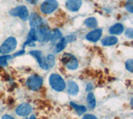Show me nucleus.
I'll list each match as a JSON object with an SVG mask.
<instances>
[{
  "label": "nucleus",
  "instance_id": "c85d7f7f",
  "mask_svg": "<svg viewBox=\"0 0 133 119\" xmlns=\"http://www.w3.org/2000/svg\"><path fill=\"white\" fill-rule=\"evenodd\" d=\"M93 88L92 87V84H91V83H88L87 85V88H86V91L87 92H91V89Z\"/></svg>",
  "mask_w": 133,
  "mask_h": 119
},
{
  "label": "nucleus",
  "instance_id": "6ab92c4d",
  "mask_svg": "<svg viewBox=\"0 0 133 119\" xmlns=\"http://www.w3.org/2000/svg\"><path fill=\"white\" fill-rule=\"evenodd\" d=\"M87 104H88L89 108L90 109H93L95 107H96L97 102H96V98H95L94 94L91 92H89V93L87 94Z\"/></svg>",
  "mask_w": 133,
  "mask_h": 119
},
{
  "label": "nucleus",
  "instance_id": "2eb2a0df",
  "mask_svg": "<svg viewBox=\"0 0 133 119\" xmlns=\"http://www.w3.org/2000/svg\"><path fill=\"white\" fill-rule=\"evenodd\" d=\"M124 31V26L122 23H116L109 28V32L111 35L122 34Z\"/></svg>",
  "mask_w": 133,
  "mask_h": 119
},
{
  "label": "nucleus",
  "instance_id": "c756f323",
  "mask_svg": "<svg viewBox=\"0 0 133 119\" xmlns=\"http://www.w3.org/2000/svg\"><path fill=\"white\" fill-rule=\"evenodd\" d=\"M27 2L30 3V4L34 5V4H37V2H38V0H27Z\"/></svg>",
  "mask_w": 133,
  "mask_h": 119
},
{
  "label": "nucleus",
  "instance_id": "2f4dec72",
  "mask_svg": "<svg viewBox=\"0 0 133 119\" xmlns=\"http://www.w3.org/2000/svg\"><path fill=\"white\" fill-rule=\"evenodd\" d=\"M2 119H14V118L11 117L10 115H3L2 117Z\"/></svg>",
  "mask_w": 133,
  "mask_h": 119
},
{
  "label": "nucleus",
  "instance_id": "0eeeda50",
  "mask_svg": "<svg viewBox=\"0 0 133 119\" xmlns=\"http://www.w3.org/2000/svg\"><path fill=\"white\" fill-rule=\"evenodd\" d=\"M10 14L12 16H14V17H18L23 21H26L28 19L29 17V14H28V10L27 9L26 6L24 5H21L16 7L15 9H12L10 11Z\"/></svg>",
  "mask_w": 133,
  "mask_h": 119
},
{
  "label": "nucleus",
  "instance_id": "20e7f679",
  "mask_svg": "<svg viewBox=\"0 0 133 119\" xmlns=\"http://www.w3.org/2000/svg\"><path fill=\"white\" fill-rule=\"evenodd\" d=\"M36 34H37V41L38 42H47L50 41L52 35V32L50 31L48 25L42 24L40 27H38L36 29Z\"/></svg>",
  "mask_w": 133,
  "mask_h": 119
},
{
  "label": "nucleus",
  "instance_id": "dca6fc26",
  "mask_svg": "<svg viewBox=\"0 0 133 119\" xmlns=\"http://www.w3.org/2000/svg\"><path fill=\"white\" fill-rule=\"evenodd\" d=\"M79 92L78 85L73 81H69L68 83V92L72 96H76Z\"/></svg>",
  "mask_w": 133,
  "mask_h": 119
},
{
  "label": "nucleus",
  "instance_id": "7c9ffc66",
  "mask_svg": "<svg viewBox=\"0 0 133 119\" xmlns=\"http://www.w3.org/2000/svg\"><path fill=\"white\" fill-rule=\"evenodd\" d=\"M24 52H25L24 50H21V51H19V52H16L15 54L14 55V57H17V56H19V55H23Z\"/></svg>",
  "mask_w": 133,
  "mask_h": 119
},
{
  "label": "nucleus",
  "instance_id": "5701e85b",
  "mask_svg": "<svg viewBox=\"0 0 133 119\" xmlns=\"http://www.w3.org/2000/svg\"><path fill=\"white\" fill-rule=\"evenodd\" d=\"M12 56L6 54V55H3L2 57H0V66L1 67H6L8 65V60L10 59Z\"/></svg>",
  "mask_w": 133,
  "mask_h": 119
},
{
  "label": "nucleus",
  "instance_id": "b1692460",
  "mask_svg": "<svg viewBox=\"0 0 133 119\" xmlns=\"http://www.w3.org/2000/svg\"><path fill=\"white\" fill-rule=\"evenodd\" d=\"M126 9L130 14L133 13V0H127L126 4Z\"/></svg>",
  "mask_w": 133,
  "mask_h": 119
},
{
  "label": "nucleus",
  "instance_id": "4be33fe9",
  "mask_svg": "<svg viewBox=\"0 0 133 119\" xmlns=\"http://www.w3.org/2000/svg\"><path fill=\"white\" fill-rule=\"evenodd\" d=\"M46 63H47V65L49 69L52 68L54 64H55V56L53 54H48V57H46Z\"/></svg>",
  "mask_w": 133,
  "mask_h": 119
},
{
  "label": "nucleus",
  "instance_id": "f03ea898",
  "mask_svg": "<svg viewBox=\"0 0 133 119\" xmlns=\"http://www.w3.org/2000/svg\"><path fill=\"white\" fill-rule=\"evenodd\" d=\"M62 62L65 68L69 69V70H76L78 68V61L77 57L72 53H63L62 56Z\"/></svg>",
  "mask_w": 133,
  "mask_h": 119
},
{
  "label": "nucleus",
  "instance_id": "aec40b11",
  "mask_svg": "<svg viewBox=\"0 0 133 119\" xmlns=\"http://www.w3.org/2000/svg\"><path fill=\"white\" fill-rule=\"evenodd\" d=\"M84 23L87 28H95L97 27V18H95L93 17L87 18L85 20Z\"/></svg>",
  "mask_w": 133,
  "mask_h": 119
},
{
  "label": "nucleus",
  "instance_id": "a211bd4d",
  "mask_svg": "<svg viewBox=\"0 0 133 119\" xmlns=\"http://www.w3.org/2000/svg\"><path fill=\"white\" fill-rule=\"evenodd\" d=\"M70 105L72 106V108L75 111H76L78 115H82V114L85 113L87 112V108L85 106H83V105H78V104L75 103V102H71Z\"/></svg>",
  "mask_w": 133,
  "mask_h": 119
},
{
  "label": "nucleus",
  "instance_id": "423d86ee",
  "mask_svg": "<svg viewBox=\"0 0 133 119\" xmlns=\"http://www.w3.org/2000/svg\"><path fill=\"white\" fill-rule=\"evenodd\" d=\"M58 7V2L57 0H45L42 3L40 10L44 14H50L53 13Z\"/></svg>",
  "mask_w": 133,
  "mask_h": 119
},
{
  "label": "nucleus",
  "instance_id": "4468645a",
  "mask_svg": "<svg viewBox=\"0 0 133 119\" xmlns=\"http://www.w3.org/2000/svg\"><path fill=\"white\" fill-rule=\"evenodd\" d=\"M102 44L103 46H113V45L116 44L118 43V38L115 37L114 35L112 36H109V37H106L104 38L102 41H101Z\"/></svg>",
  "mask_w": 133,
  "mask_h": 119
},
{
  "label": "nucleus",
  "instance_id": "f257e3e1",
  "mask_svg": "<svg viewBox=\"0 0 133 119\" xmlns=\"http://www.w3.org/2000/svg\"><path fill=\"white\" fill-rule=\"evenodd\" d=\"M49 84L53 90L62 92L66 88V83L62 77L57 73H52L49 77Z\"/></svg>",
  "mask_w": 133,
  "mask_h": 119
},
{
  "label": "nucleus",
  "instance_id": "f8f14e48",
  "mask_svg": "<svg viewBox=\"0 0 133 119\" xmlns=\"http://www.w3.org/2000/svg\"><path fill=\"white\" fill-rule=\"evenodd\" d=\"M82 0H66V8L71 12H77L82 7Z\"/></svg>",
  "mask_w": 133,
  "mask_h": 119
},
{
  "label": "nucleus",
  "instance_id": "7ed1b4c3",
  "mask_svg": "<svg viewBox=\"0 0 133 119\" xmlns=\"http://www.w3.org/2000/svg\"><path fill=\"white\" fill-rule=\"evenodd\" d=\"M17 39L14 37H8L0 46V53L2 55L8 54L9 52H12L17 47Z\"/></svg>",
  "mask_w": 133,
  "mask_h": 119
},
{
  "label": "nucleus",
  "instance_id": "473e14b6",
  "mask_svg": "<svg viewBox=\"0 0 133 119\" xmlns=\"http://www.w3.org/2000/svg\"><path fill=\"white\" fill-rule=\"evenodd\" d=\"M30 119H36V117L34 116V115H32V116L30 117Z\"/></svg>",
  "mask_w": 133,
  "mask_h": 119
},
{
  "label": "nucleus",
  "instance_id": "393cba45",
  "mask_svg": "<svg viewBox=\"0 0 133 119\" xmlns=\"http://www.w3.org/2000/svg\"><path fill=\"white\" fill-rule=\"evenodd\" d=\"M126 68L127 70H128L130 72H132L133 71V61L132 59H128L126 62Z\"/></svg>",
  "mask_w": 133,
  "mask_h": 119
},
{
  "label": "nucleus",
  "instance_id": "6e6552de",
  "mask_svg": "<svg viewBox=\"0 0 133 119\" xmlns=\"http://www.w3.org/2000/svg\"><path fill=\"white\" fill-rule=\"evenodd\" d=\"M29 54L32 56L34 58H36L37 62L38 63L39 66L41 68H43V70H48V67L46 63V57H43V52L39 50H32L29 52Z\"/></svg>",
  "mask_w": 133,
  "mask_h": 119
},
{
  "label": "nucleus",
  "instance_id": "1a4fd4ad",
  "mask_svg": "<svg viewBox=\"0 0 133 119\" xmlns=\"http://www.w3.org/2000/svg\"><path fill=\"white\" fill-rule=\"evenodd\" d=\"M32 108L30 104L28 103H22L18 106L16 108V113L21 117H27L32 113Z\"/></svg>",
  "mask_w": 133,
  "mask_h": 119
},
{
  "label": "nucleus",
  "instance_id": "f3484780",
  "mask_svg": "<svg viewBox=\"0 0 133 119\" xmlns=\"http://www.w3.org/2000/svg\"><path fill=\"white\" fill-rule=\"evenodd\" d=\"M62 38V37L61 31L59 29H57V28H55V29H53V31L52 32V35H51L50 41H51V43H52V45H56V43Z\"/></svg>",
  "mask_w": 133,
  "mask_h": 119
},
{
  "label": "nucleus",
  "instance_id": "bb28decb",
  "mask_svg": "<svg viewBox=\"0 0 133 119\" xmlns=\"http://www.w3.org/2000/svg\"><path fill=\"white\" fill-rule=\"evenodd\" d=\"M125 35H126L127 38L131 39L133 38V30H132V28H128V29H127Z\"/></svg>",
  "mask_w": 133,
  "mask_h": 119
},
{
  "label": "nucleus",
  "instance_id": "a878e982",
  "mask_svg": "<svg viewBox=\"0 0 133 119\" xmlns=\"http://www.w3.org/2000/svg\"><path fill=\"white\" fill-rule=\"evenodd\" d=\"M76 39H77V37L75 36V35H68V36H66V38H65V40H66V43L74 42V41L76 40Z\"/></svg>",
  "mask_w": 133,
  "mask_h": 119
},
{
  "label": "nucleus",
  "instance_id": "9d476101",
  "mask_svg": "<svg viewBox=\"0 0 133 119\" xmlns=\"http://www.w3.org/2000/svg\"><path fill=\"white\" fill-rule=\"evenodd\" d=\"M29 18V23L32 28H35L37 29V28L40 27L42 24L43 23V19H42L41 16L37 13H32L28 17Z\"/></svg>",
  "mask_w": 133,
  "mask_h": 119
},
{
  "label": "nucleus",
  "instance_id": "ddd939ff",
  "mask_svg": "<svg viewBox=\"0 0 133 119\" xmlns=\"http://www.w3.org/2000/svg\"><path fill=\"white\" fill-rule=\"evenodd\" d=\"M37 41V34H36V29L35 28H31V30L29 31L28 34V38L26 43H24V46L26 45H30L32 46L34 45V42Z\"/></svg>",
  "mask_w": 133,
  "mask_h": 119
},
{
  "label": "nucleus",
  "instance_id": "412c9836",
  "mask_svg": "<svg viewBox=\"0 0 133 119\" xmlns=\"http://www.w3.org/2000/svg\"><path fill=\"white\" fill-rule=\"evenodd\" d=\"M66 42L65 40V38H62L58 42L56 43L55 45V48H56V52H62L63 49L65 48V47L66 46Z\"/></svg>",
  "mask_w": 133,
  "mask_h": 119
},
{
  "label": "nucleus",
  "instance_id": "39448f33",
  "mask_svg": "<svg viewBox=\"0 0 133 119\" xmlns=\"http://www.w3.org/2000/svg\"><path fill=\"white\" fill-rule=\"evenodd\" d=\"M43 83V77H40L39 75H32L28 77L26 81L27 87L32 90V91H38V90L42 88Z\"/></svg>",
  "mask_w": 133,
  "mask_h": 119
},
{
  "label": "nucleus",
  "instance_id": "9b49d317",
  "mask_svg": "<svg viewBox=\"0 0 133 119\" xmlns=\"http://www.w3.org/2000/svg\"><path fill=\"white\" fill-rule=\"evenodd\" d=\"M102 36V30L101 28H96V29L91 31L86 35V39L90 41V42L96 43L98 40L101 39Z\"/></svg>",
  "mask_w": 133,
  "mask_h": 119
},
{
  "label": "nucleus",
  "instance_id": "cd10ccee",
  "mask_svg": "<svg viewBox=\"0 0 133 119\" xmlns=\"http://www.w3.org/2000/svg\"><path fill=\"white\" fill-rule=\"evenodd\" d=\"M82 119H97V117L92 114H86Z\"/></svg>",
  "mask_w": 133,
  "mask_h": 119
}]
</instances>
